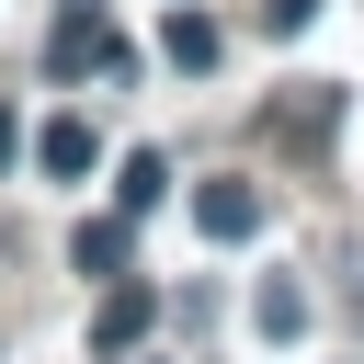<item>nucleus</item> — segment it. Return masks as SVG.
<instances>
[{"label":"nucleus","instance_id":"10","mask_svg":"<svg viewBox=\"0 0 364 364\" xmlns=\"http://www.w3.org/2000/svg\"><path fill=\"white\" fill-rule=\"evenodd\" d=\"M11 148H23V125H11V102H0V171H11Z\"/></svg>","mask_w":364,"mask_h":364},{"label":"nucleus","instance_id":"9","mask_svg":"<svg viewBox=\"0 0 364 364\" xmlns=\"http://www.w3.org/2000/svg\"><path fill=\"white\" fill-rule=\"evenodd\" d=\"M262 23H273V34H307V23H318V0H262Z\"/></svg>","mask_w":364,"mask_h":364},{"label":"nucleus","instance_id":"3","mask_svg":"<svg viewBox=\"0 0 364 364\" xmlns=\"http://www.w3.org/2000/svg\"><path fill=\"white\" fill-rule=\"evenodd\" d=\"M34 159H46L57 182H80V171L102 159V136H91V114H46V136H34Z\"/></svg>","mask_w":364,"mask_h":364},{"label":"nucleus","instance_id":"5","mask_svg":"<svg viewBox=\"0 0 364 364\" xmlns=\"http://www.w3.org/2000/svg\"><path fill=\"white\" fill-rule=\"evenodd\" d=\"M125 250H136V216H91V228L68 239V262H80V273H102V284L125 273Z\"/></svg>","mask_w":364,"mask_h":364},{"label":"nucleus","instance_id":"2","mask_svg":"<svg viewBox=\"0 0 364 364\" xmlns=\"http://www.w3.org/2000/svg\"><path fill=\"white\" fill-rule=\"evenodd\" d=\"M148 318H159V296H148V284H102V307H91V353L148 341Z\"/></svg>","mask_w":364,"mask_h":364},{"label":"nucleus","instance_id":"1","mask_svg":"<svg viewBox=\"0 0 364 364\" xmlns=\"http://www.w3.org/2000/svg\"><path fill=\"white\" fill-rule=\"evenodd\" d=\"M46 68H57V80H80V68H125V46H114V23H102L91 0H68L57 34H46Z\"/></svg>","mask_w":364,"mask_h":364},{"label":"nucleus","instance_id":"8","mask_svg":"<svg viewBox=\"0 0 364 364\" xmlns=\"http://www.w3.org/2000/svg\"><path fill=\"white\" fill-rule=\"evenodd\" d=\"M159 193H171V159H159V148H136V159L114 171V205H125V216H148Z\"/></svg>","mask_w":364,"mask_h":364},{"label":"nucleus","instance_id":"4","mask_svg":"<svg viewBox=\"0 0 364 364\" xmlns=\"http://www.w3.org/2000/svg\"><path fill=\"white\" fill-rule=\"evenodd\" d=\"M193 228H205V239H250V228H262V193H250V182H205V193H193Z\"/></svg>","mask_w":364,"mask_h":364},{"label":"nucleus","instance_id":"6","mask_svg":"<svg viewBox=\"0 0 364 364\" xmlns=\"http://www.w3.org/2000/svg\"><path fill=\"white\" fill-rule=\"evenodd\" d=\"M250 318H262V341H296V330H307V284H296V273H262Z\"/></svg>","mask_w":364,"mask_h":364},{"label":"nucleus","instance_id":"7","mask_svg":"<svg viewBox=\"0 0 364 364\" xmlns=\"http://www.w3.org/2000/svg\"><path fill=\"white\" fill-rule=\"evenodd\" d=\"M159 57H171V68H216V23H205V11H171V23H159Z\"/></svg>","mask_w":364,"mask_h":364}]
</instances>
